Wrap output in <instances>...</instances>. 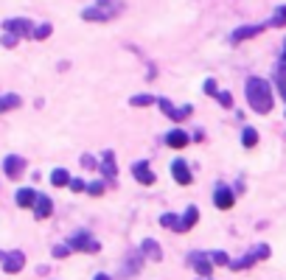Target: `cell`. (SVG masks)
<instances>
[{
  "label": "cell",
  "instance_id": "obj_21",
  "mask_svg": "<svg viewBox=\"0 0 286 280\" xmlns=\"http://www.w3.org/2000/svg\"><path fill=\"white\" fill-rule=\"evenodd\" d=\"M140 264H143V258H140L138 252H132L127 258V264H124V272H127V275H138V272H140Z\"/></svg>",
  "mask_w": 286,
  "mask_h": 280
},
{
  "label": "cell",
  "instance_id": "obj_6",
  "mask_svg": "<svg viewBox=\"0 0 286 280\" xmlns=\"http://www.w3.org/2000/svg\"><path fill=\"white\" fill-rule=\"evenodd\" d=\"M188 264L196 269V275H199V277H211V272H213L211 255H205V252H191L188 255Z\"/></svg>",
  "mask_w": 286,
  "mask_h": 280
},
{
  "label": "cell",
  "instance_id": "obj_12",
  "mask_svg": "<svg viewBox=\"0 0 286 280\" xmlns=\"http://www.w3.org/2000/svg\"><path fill=\"white\" fill-rule=\"evenodd\" d=\"M132 174H135V180H138L140 185H154V171H152V165H149L146 160H140V163L132 165Z\"/></svg>",
  "mask_w": 286,
  "mask_h": 280
},
{
  "label": "cell",
  "instance_id": "obj_33",
  "mask_svg": "<svg viewBox=\"0 0 286 280\" xmlns=\"http://www.w3.org/2000/svg\"><path fill=\"white\" fill-rule=\"evenodd\" d=\"M98 6H101V9H110V11H115V14H118V11H121V3H118V0H98Z\"/></svg>",
  "mask_w": 286,
  "mask_h": 280
},
{
  "label": "cell",
  "instance_id": "obj_36",
  "mask_svg": "<svg viewBox=\"0 0 286 280\" xmlns=\"http://www.w3.org/2000/svg\"><path fill=\"white\" fill-rule=\"evenodd\" d=\"M81 165H85V168H95V160L90 154H85V157H81Z\"/></svg>",
  "mask_w": 286,
  "mask_h": 280
},
{
  "label": "cell",
  "instance_id": "obj_8",
  "mask_svg": "<svg viewBox=\"0 0 286 280\" xmlns=\"http://www.w3.org/2000/svg\"><path fill=\"white\" fill-rule=\"evenodd\" d=\"M3 171L9 180H17V177H23V171H26V160H23L20 154H9V157L3 160Z\"/></svg>",
  "mask_w": 286,
  "mask_h": 280
},
{
  "label": "cell",
  "instance_id": "obj_14",
  "mask_svg": "<svg viewBox=\"0 0 286 280\" xmlns=\"http://www.w3.org/2000/svg\"><path fill=\"white\" fill-rule=\"evenodd\" d=\"M140 255L143 258H152V261H163V247H160L154 238H146V241L140 244Z\"/></svg>",
  "mask_w": 286,
  "mask_h": 280
},
{
  "label": "cell",
  "instance_id": "obj_25",
  "mask_svg": "<svg viewBox=\"0 0 286 280\" xmlns=\"http://www.w3.org/2000/svg\"><path fill=\"white\" fill-rule=\"evenodd\" d=\"M211 261H213V266H230V255L224 252V249H216V252H211Z\"/></svg>",
  "mask_w": 286,
  "mask_h": 280
},
{
  "label": "cell",
  "instance_id": "obj_35",
  "mask_svg": "<svg viewBox=\"0 0 286 280\" xmlns=\"http://www.w3.org/2000/svg\"><path fill=\"white\" fill-rule=\"evenodd\" d=\"M205 93H208V95H213V98H216L219 87H216V81H213V79H208V81H205Z\"/></svg>",
  "mask_w": 286,
  "mask_h": 280
},
{
  "label": "cell",
  "instance_id": "obj_24",
  "mask_svg": "<svg viewBox=\"0 0 286 280\" xmlns=\"http://www.w3.org/2000/svg\"><path fill=\"white\" fill-rule=\"evenodd\" d=\"M270 26H272V28H283V26H286V6H278V9H275V14H272Z\"/></svg>",
  "mask_w": 286,
  "mask_h": 280
},
{
  "label": "cell",
  "instance_id": "obj_4",
  "mask_svg": "<svg viewBox=\"0 0 286 280\" xmlns=\"http://www.w3.org/2000/svg\"><path fill=\"white\" fill-rule=\"evenodd\" d=\"M157 104H160V110H163L174 123H182L186 118H191V112H194V106H191V104L188 106H174L169 98H157Z\"/></svg>",
  "mask_w": 286,
  "mask_h": 280
},
{
  "label": "cell",
  "instance_id": "obj_31",
  "mask_svg": "<svg viewBox=\"0 0 286 280\" xmlns=\"http://www.w3.org/2000/svg\"><path fill=\"white\" fill-rule=\"evenodd\" d=\"M70 252H73L70 244H56V247H53V258H68Z\"/></svg>",
  "mask_w": 286,
  "mask_h": 280
},
{
  "label": "cell",
  "instance_id": "obj_23",
  "mask_svg": "<svg viewBox=\"0 0 286 280\" xmlns=\"http://www.w3.org/2000/svg\"><path fill=\"white\" fill-rule=\"evenodd\" d=\"M255 143H258V132H255L253 126H244L241 129V146L244 148H253Z\"/></svg>",
  "mask_w": 286,
  "mask_h": 280
},
{
  "label": "cell",
  "instance_id": "obj_22",
  "mask_svg": "<svg viewBox=\"0 0 286 280\" xmlns=\"http://www.w3.org/2000/svg\"><path fill=\"white\" fill-rule=\"evenodd\" d=\"M51 185H53V188H65V185H70V174H68L65 168H56V171L51 174Z\"/></svg>",
  "mask_w": 286,
  "mask_h": 280
},
{
  "label": "cell",
  "instance_id": "obj_27",
  "mask_svg": "<svg viewBox=\"0 0 286 280\" xmlns=\"http://www.w3.org/2000/svg\"><path fill=\"white\" fill-rule=\"evenodd\" d=\"M160 224H163V227H171V230H177V224H180V219H177V213H163V216H160Z\"/></svg>",
  "mask_w": 286,
  "mask_h": 280
},
{
  "label": "cell",
  "instance_id": "obj_20",
  "mask_svg": "<svg viewBox=\"0 0 286 280\" xmlns=\"http://www.w3.org/2000/svg\"><path fill=\"white\" fill-rule=\"evenodd\" d=\"M23 101H20V95L17 93H6V95H0V112H9V110H17Z\"/></svg>",
  "mask_w": 286,
  "mask_h": 280
},
{
  "label": "cell",
  "instance_id": "obj_2",
  "mask_svg": "<svg viewBox=\"0 0 286 280\" xmlns=\"http://www.w3.org/2000/svg\"><path fill=\"white\" fill-rule=\"evenodd\" d=\"M272 255V249H270V244H258V247H253L247 255H244L241 261H230V269L233 272H241V269H250L253 264H258V261H267Z\"/></svg>",
  "mask_w": 286,
  "mask_h": 280
},
{
  "label": "cell",
  "instance_id": "obj_16",
  "mask_svg": "<svg viewBox=\"0 0 286 280\" xmlns=\"http://www.w3.org/2000/svg\"><path fill=\"white\" fill-rule=\"evenodd\" d=\"M51 213H53V202H51V196L39 193V196H37V202H34V216H37V219H48Z\"/></svg>",
  "mask_w": 286,
  "mask_h": 280
},
{
  "label": "cell",
  "instance_id": "obj_1",
  "mask_svg": "<svg viewBox=\"0 0 286 280\" xmlns=\"http://www.w3.org/2000/svg\"><path fill=\"white\" fill-rule=\"evenodd\" d=\"M247 101H250V106H253V112H261V115H267V112L275 106L272 84H270L267 79H258V76L247 79Z\"/></svg>",
  "mask_w": 286,
  "mask_h": 280
},
{
  "label": "cell",
  "instance_id": "obj_37",
  "mask_svg": "<svg viewBox=\"0 0 286 280\" xmlns=\"http://www.w3.org/2000/svg\"><path fill=\"white\" fill-rule=\"evenodd\" d=\"M95 280H110V275H107V272H98V275H95Z\"/></svg>",
  "mask_w": 286,
  "mask_h": 280
},
{
  "label": "cell",
  "instance_id": "obj_39",
  "mask_svg": "<svg viewBox=\"0 0 286 280\" xmlns=\"http://www.w3.org/2000/svg\"><path fill=\"white\" fill-rule=\"evenodd\" d=\"M199 280H211V277H199Z\"/></svg>",
  "mask_w": 286,
  "mask_h": 280
},
{
  "label": "cell",
  "instance_id": "obj_15",
  "mask_svg": "<svg viewBox=\"0 0 286 280\" xmlns=\"http://www.w3.org/2000/svg\"><path fill=\"white\" fill-rule=\"evenodd\" d=\"M196 222H199V207H194V205H191L188 210H186V216L180 219V224H177V230H174V233H188V230L194 227Z\"/></svg>",
  "mask_w": 286,
  "mask_h": 280
},
{
  "label": "cell",
  "instance_id": "obj_28",
  "mask_svg": "<svg viewBox=\"0 0 286 280\" xmlns=\"http://www.w3.org/2000/svg\"><path fill=\"white\" fill-rule=\"evenodd\" d=\"M216 101L224 106V110H233V95H230L228 90H222V93H216Z\"/></svg>",
  "mask_w": 286,
  "mask_h": 280
},
{
  "label": "cell",
  "instance_id": "obj_26",
  "mask_svg": "<svg viewBox=\"0 0 286 280\" xmlns=\"http://www.w3.org/2000/svg\"><path fill=\"white\" fill-rule=\"evenodd\" d=\"M51 31H53V26H51V23H43V26H37V28H34V34H31V37H34V39H48V37H51Z\"/></svg>",
  "mask_w": 286,
  "mask_h": 280
},
{
  "label": "cell",
  "instance_id": "obj_7",
  "mask_svg": "<svg viewBox=\"0 0 286 280\" xmlns=\"http://www.w3.org/2000/svg\"><path fill=\"white\" fill-rule=\"evenodd\" d=\"M264 28H270V23H258V26H241L230 34V42H244V39H253L258 34H264Z\"/></svg>",
  "mask_w": 286,
  "mask_h": 280
},
{
  "label": "cell",
  "instance_id": "obj_11",
  "mask_svg": "<svg viewBox=\"0 0 286 280\" xmlns=\"http://www.w3.org/2000/svg\"><path fill=\"white\" fill-rule=\"evenodd\" d=\"M233 202H236V193L230 188L219 185L216 190H213V205H216L219 210H230V207H233Z\"/></svg>",
  "mask_w": 286,
  "mask_h": 280
},
{
  "label": "cell",
  "instance_id": "obj_3",
  "mask_svg": "<svg viewBox=\"0 0 286 280\" xmlns=\"http://www.w3.org/2000/svg\"><path fill=\"white\" fill-rule=\"evenodd\" d=\"M68 244H70V249H73V252H98V249H101V244L95 241L90 233H85V230L73 233V235L68 238Z\"/></svg>",
  "mask_w": 286,
  "mask_h": 280
},
{
  "label": "cell",
  "instance_id": "obj_34",
  "mask_svg": "<svg viewBox=\"0 0 286 280\" xmlns=\"http://www.w3.org/2000/svg\"><path fill=\"white\" fill-rule=\"evenodd\" d=\"M73 193H85L87 190V185H85V180H70V185H68Z\"/></svg>",
  "mask_w": 286,
  "mask_h": 280
},
{
  "label": "cell",
  "instance_id": "obj_32",
  "mask_svg": "<svg viewBox=\"0 0 286 280\" xmlns=\"http://www.w3.org/2000/svg\"><path fill=\"white\" fill-rule=\"evenodd\" d=\"M17 39H20L17 34H9V31H6L3 37H0V42H3V48H14V45H17Z\"/></svg>",
  "mask_w": 286,
  "mask_h": 280
},
{
  "label": "cell",
  "instance_id": "obj_19",
  "mask_svg": "<svg viewBox=\"0 0 286 280\" xmlns=\"http://www.w3.org/2000/svg\"><path fill=\"white\" fill-rule=\"evenodd\" d=\"M188 135L186 132H182V129H171V132L169 135H166V143H169V146L171 148H186L188 146Z\"/></svg>",
  "mask_w": 286,
  "mask_h": 280
},
{
  "label": "cell",
  "instance_id": "obj_38",
  "mask_svg": "<svg viewBox=\"0 0 286 280\" xmlns=\"http://www.w3.org/2000/svg\"><path fill=\"white\" fill-rule=\"evenodd\" d=\"M281 59H283V62H286V39H283V56H281Z\"/></svg>",
  "mask_w": 286,
  "mask_h": 280
},
{
  "label": "cell",
  "instance_id": "obj_9",
  "mask_svg": "<svg viewBox=\"0 0 286 280\" xmlns=\"http://www.w3.org/2000/svg\"><path fill=\"white\" fill-rule=\"evenodd\" d=\"M3 264V269L9 272V275H17V272H23V266H26V255L20 252V249H14V252H6V258L0 261Z\"/></svg>",
  "mask_w": 286,
  "mask_h": 280
},
{
  "label": "cell",
  "instance_id": "obj_30",
  "mask_svg": "<svg viewBox=\"0 0 286 280\" xmlns=\"http://www.w3.org/2000/svg\"><path fill=\"white\" fill-rule=\"evenodd\" d=\"M152 101H157V98H152V95H132L129 104H132V106H149Z\"/></svg>",
  "mask_w": 286,
  "mask_h": 280
},
{
  "label": "cell",
  "instance_id": "obj_5",
  "mask_svg": "<svg viewBox=\"0 0 286 280\" xmlns=\"http://www.w3.org/2000/svg\"><path fill=\"white\" fill-rule=\"evenodd\" d=\"M3 31L17 34V37H31L34 26H31V20H26V17H11V20L3 23Z\"/></svg>",
  "mask_w": 286,
  "mask_h": 280
},
{
  "label": "cell",
  "instance_id": "obj_29",
  "mask_svg": "<svg viewBox=\"0 0 286 280\" xmlns=\"http://www.w3.org/2000/svg\"><path fill=\"white\" fill-rule=\"evenodd\" d=\"M107 190V182L104 180H98V182H90V185H87V193L90 196H101Z\"/></svg>",
  "mask_w": 286,
  "mask_h": 280
},
{
  "label": "cell",
  "instance_id": "obj_18",
  "mask_svg": "<svg viewBox=\"0 0 286 280\" xmlns=\"http://www.w3.org/2000/svg\"><path fill=\"white\" fill-rule=\"evenodd\" d=\"M101 174L107 177V180H115L118 168H115V152H104V157H101Z\"/></svg>",
  "mask_w": 286,
  "mask_h": 280
},
{
  "label": "cell",
  "instance_id": "obj_17",
  "mask_svg": "<svg viewBox=\"0 0 286 280\" xmlns=\"http://www.w3.org/2000/svg\"><path fill=\"white\" fill-rule=\"evenodd\" d=\"M37 190L34 188H20L14 193V202H17V207H34V202H37Z\"/></svg>",
  "mask_w": 286,
  "mask_h": 280
},
{
  "label": "cell",
  "instance_id": "obj_13",
  "mask_svg": "<svg viewBox=\"0 0 286 280\" xmlns=\"http://www.w3.org/2000/svg\"><path fill=\"white\" fill-rule=\"evenodd\" d=\"M81 17H85L87 23H107V20H112V17H115V11L101 9V6H93V9H85V11H81Z\"/></svg>",
  "mask_w": 286,
  "mask_h": 280
},
{
  "label": "cell",
  "instance_id": "obj_10",
  "mask_svg": "<svg viewBox=\"0 0 286 280\" xmlns=\"http://www.w3.org/2000/svg\"><path fill=\"white\" fill-rule=\"evenodd\" d=\"M171 177H174V182H180V185H191V182H194V174H191L186 160H174V163H171Z\"/></svg>",
  "mask_w": 286,
  "mask_h": 280
}]
</instances>
